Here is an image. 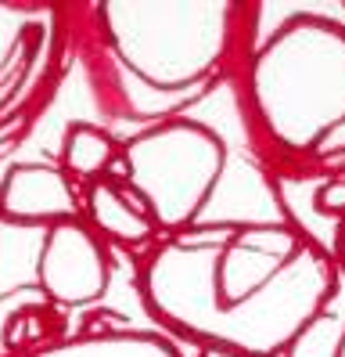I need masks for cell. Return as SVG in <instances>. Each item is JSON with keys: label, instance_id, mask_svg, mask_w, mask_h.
I'll return each mask as SVG.
<instances>
[{"label": "cell", "instance_id": "2", "mask_svg": "<svg viewBox=\"0 0 345 357\" xmlns=\"http://www.w3.org/2000/svg\"><path fill=\"white\" fill-rule=\"evenodd\" d=\"M227 8L220 4H108L119 54L159 87H180L212 69L223 47Z\"/></svg>", "mask_w": 345, "mask_h": 357}, {"label": "cell", "instance_id": "7", "mask_svg": "<svg viewBox=\"0 0 345 357\" xmlns=\"http://www.w3.org/2000/svg\"><path fill=\"white\" fill-rule=\"evenodd\" d=\"M115 159V141L97 127L86 123H72L69 134L61 144V166L65 174H72L79 181H97V174H104Z\"/></svg>", "mask_w": 345, "mask_h": 357}, {"label": "cell", "instance_id": "6", "mask_svg": "<svg viewBox=\"0 0 345 357\" xmlns=\"http://www.w3.org/2000/svg\"><path fill=\"white\" fill-rule=\"evenodd\" d=\"M86 213H90L94 227L112 242L137 245V242H147L151 231H155V220H151L141 206L129 202L119 192V184L108 181V177H97L86 188Z\"/></svg>", "mask_w": 345, "mask_h": 357}, {"label": "cell", "instance_id": "11", "mask_svg": "<svg viewBox=\"0 0 345 357\" xmlns=\"http://www.w3.org/2000/svg\"><path fill=\"white\" fill-rule=\"evenodd\" d=\"M202 357H234V354H227V350H216V347H212V350H205Z\"/></svg>", "mask_w": 345, "mask_h": 357}, {"label": "cell", "instance_id": "1", "mask_svg": "<svg viewBox=\"0 0 345 357\" xmlns=\"http://www.w3.org/2000/svg\"><path fill=\"white\" fill-rule=\"evenodd\" d=\"M255 98L273 134L306 149L345 123V33L323 22L288 26L255 66Z\"/></svg>", "mask_w": 345, "mask_h": 357}, {"label": "cell", "instance_id": "3", "mask_svg": "<svg viewBox=\"0 0 345 357\" xmlns=\"http://www.w3.org/2000/svg\"><path fill=\"white\" fill-rule=\"evenodd\" d=\"M223 170V144L194 123H166L126 152V177L151 202L155 220L180 227L202 213Z\"/></svg>", "mask_w": 345, "mask_h": 357}, {"label": "cell", "instance_id": "5", "mask_svg": "<svg viewBox=\"0 0 345 357\" xmlns=\"http://www.w3.org/2000/svg\"><path fill=\"white\" fill-rule=\"evenodd\" d=\"M0 217L11 224H61L76 220V192L54 166L18 162L0 184Z\"/></svg>", "mask_w": 345, "mask_h": 357}, {"label": "cell", "instance_id": "9", "mask_svg": "<svg viewBox=\"0 0 345 357\" xmlns=\"http://www.w3.org/2000/svg\"><path fill=\"white\" fill-rule=\"evenodd\" d=\"M43 292L40 289H11V292H0V357H8V325L22 307H33L40 303Z\"/></svg>", "mask_w": 345, "mask_h": 357}, {"label": "cell", "instance_id": "8", "mask_svg": "<svg viewBox=\"0 0 345 357\" xmlns=\"http://www.w3.org/2000/svg\"><path fill=\"white\" fill-rule=\"evenodd\" d=\"M345 343V321L335 314H316L295 332L288 343V357H342Z\"/></svg>", "mask_w": 345, "mask_h": 357}, {"label": "cell", "instance_id": "12", "mask_svg": "<svg viewBox=\"0 0 345 357\" xmlns=\"http://www.w3.org/2000/svg\"><path fill=\"white\" fill-rule=\"evenodd\" d=\"M342 253H345V224H342Z\"/></svg>", "mask_w": 345, "mask_h": 357}, {"label": "cell", "instance_id": "13", "mask_svg": "<svg viewBox=\"0 0 345 357\" xmlns=\"http://www.w3.org/2000/svg\"><path fill=\"white\" fill-rule=\"evenodd\" d=\"M342 357H345V343H342Z\"/></svg>", "mask_w": 345, "mask_h": 357}, {"label": "cell", "instance_id": "4", "mask_svg": "<svg viewBox=\"0 0 345 357\" xmlns=\"http://www.w3.org/2000/svg\"><path fill=\"white\" fill-rule=\"evenodd\" d=\"M40 292L54 303L76 307L104 296L108 289V260L101 242L90 235V227L79 220L51 224L36 264Z\"/></svg>", "mask_w": 345, "mask_h": 357}, {"label": "cell", "instance_id": "10", "mask_svg": "<svg viewBox=\"0 0 345 357\" xmlns=\"http://www.w3.org/2000/svg\"><path fill=\"white\" fill-rule=\"evenodd\" d=\"M316 209L320 213H345V177L323 181L316 188Z\"/></svg>", "mask_w": 345, "mask_h": 357}]
</instances>
